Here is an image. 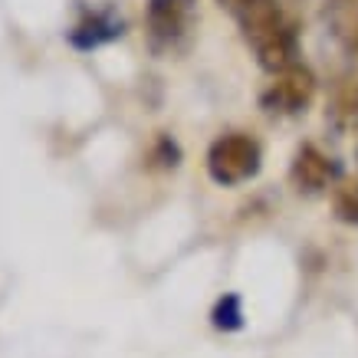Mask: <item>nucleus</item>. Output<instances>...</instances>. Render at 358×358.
I'll list each match as a JSON object with an SVG mask.
<instances>
[{
  "instance_id": "1",
  "label": "nucleus",
  "mask_w": 358,
  "mask_h": 358,
  "mask_svg": "<svg viewBox=\"0 0 358 358\" xmlns=\"http://www.w3.org/2000/svg\"><path fill=\"white\" fill-rule=\"evenodd\" d=\"M197 0H148L145 7V33L148 46L158 56L185 53L197 30Z\"/></svg>"
},
{
  "instance_id": "2",
  "label": "nucleus",
  "mask_w": 358,
  "mask_h": 358,
  "mask_svg": "<svg viewBox=\"0 0 358 358\" xmlns=\"http://www.w3.org/2000/svg\"><path fill=\"white\" fill-rule=\"evenodd\" d=\"M260 164V141L253 135H243V131H227V135L210 141V148H207V174L220 187H237L250 178H257Z\"/></svg>"
},
{
  "instance_id": "3",
  "label": "nucleus",
  "mask_w": 358,
  "mask_h": 358,
  "mask_svg": "<svg viewBox=\"0 0 358 358\" xmlns=\"http://www.w3.org/2000/svg\"><path fill=\"white\" fill-rule=\"evenodd\" d=\"M315 96V76L306 63H293L273 73V83L263 89L260 106L273 115H299Z\"/></svg>"
},
{
  "instance_id": "4",
  "label": "nucleus",
  "mask_w": 358,
  "mask_h": 358,
  "mask_svg": "<svg viewBox=\"0 0 358 358\" xmlns=\"http://www.w3.org/2000/svg\"><path fill=\"white\" fill-rule=\"evenodd\" d=\"M338 168L326 152H319L315 145H303L293 158V168H289V181H293L296 191L303 194H322L326 187H332L338 181Z\"/></svg>"
},
{
  "instance_id": "5",
  "label": "nucleus",
  "mask_w": 358,
  "mask_h": 358,
  "mask_svg": "<svg viewBox=\"0 0 358 358\" xmlns=\"http://www.w3.org/2000/svg\"><path fill=\"white\" fill-rule=\"evenodd\" d=\"M326 119H329V125L336 131H342V135L358 131V83L338 89L336 99H332V106H329Z\"/></svg>"
},
{
  "instance_id": "6",
  "label": "nucleus",
  "mask_w": 358,
  "mask_h": 358,
  "mask_svg": "<svg viewBox=\"0 0 358 358\" xmlns=\"http://www.w3.org/2000/svg\"><path fill=\"white\" fill-rule=\"evenodd\" d=\"M329 20L352 50H358V0H329Z\"/></svg>"
},
{
  "instance_id": "7",
  "label": "nucleus",
  "mask_w": 358,
  "mask_h": 358,
  "mask_svg": "<svg viewBox=\"0 0 358 358\" xmlns=\"http://www.w3.org/2000/svg\"><path fill=\"white\" fill-rule=\"evenodd\" d=\"M332 210H336V217L342 220V224L358 227V181H345L342 187H336Z\"/></svg>"
},
{
  "instance_id": "8",
  "label": "nucleus",
  "mask_w": 358,
  "mask_h": 358,
  "mask_svg": "<svg viewBox=\"0 0 358 358\" xmlns=\"http://www.w3.org/2000/svg\"><path fill=\"white\" fill-rule=\"evenodd\" d=\"M214 326L217 329H240L243 326V309H240V299L234 293L224 296V299L214 306Z\"/></svg>"
},
{
  "instance_id": "9",
  "label": "nucleus",
  "mask_w": 358,
  "mask_h": 358,
  "mask_svg": "<svg viewBox=\"0 0 358 358\" xmlns=\"http://www.w3.org/2000/svg\"><path fill=\"white\" fill-rule=\"evenodd\" d=\"M220 7H224V10L230 13V17H240V13L247 10L250 3H257V0H217Z\"/></svg>"
},
{
  "instance_id": "10",
  "label": "nucleus",
  "mask_w": 358,
  "mask_h": 358,
  "mask_svg": "<svg viewBox=\"0 0 358 358\" xmlns=\"http://www.w3.org/2000/svg\"><path fill=\"white\" fill-rule=\"evenodd\" d=\"M289 3H299V0H289Z\"/></svg>"
}]
</instances>
